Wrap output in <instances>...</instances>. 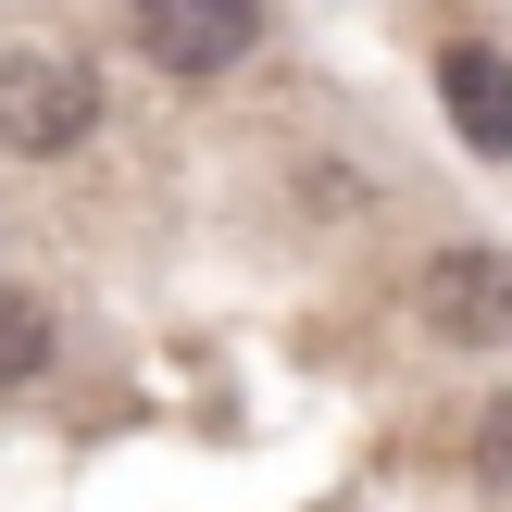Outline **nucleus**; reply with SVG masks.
Instances as JSON below:
<instances>
[{
  "label": "nucleus",
  "instance_id": "nucleus-2",
  "mask_svg": "<svg viewBox=\"0 0 512 512\" xmlns=\"http://www.w3.org/2000/svg\"><path fill=\"white\" fill-rule=\"evenodd\" d=\"M413 313L450 350H512V250H438L413 275Z\"/></svg>",
  "mask_w": 512,
  "mask_h": 512
},
{
  "label": "nucleus",
  "instance_id": "nucleus-5",
  "mask_svg": "<svg viewBox=\"0 0 512 512\" xmlns=\"http://www.w3.org/2000/svg\"><path fill=\"white\" fill-rule=\"evenodd\" d=\"M38 363H50V313L25 288H0V388H25Z\"/></svg>",
  "mask_w": 512,
  "mask_h": 512
},
{
  "label": "nucleus",
  "instance_id": "nucleus-3",
  "mask_svg": "<svg viewBox=\"0 0 512 512\" xmlns=\"http://www.w3.org/2000/svg\"><path fill=\"white\" fill-rule=\"evenodd\" d=\"M263 38V0H138V50L163 75H225Z\"/></svg>",
  "mask_w": 512,
  "mask_h": 512
},
{
  "label": "nucleus",
  "instance_id": "nucleus-4",
  "mask_svg": "<svg viewBox=\"0 0 512 512\" xmlns=\"http://www.w3.org/2000/svg\"><path fill=\"white\" fill-rule=\"evenodd\" d=\"M438 100H450V125H463L488 163H512V63L488 38H450L438 50Z\"/></svg>",
  "mask_w": 512,
  "mask_h": 512
},
{
  "label": "nucleus",
  "instance_id": "nucleus-1",
  "mask_svg": "<svg viewBox=\"0 0 512 512\" xmlns=\"http://www.w3.org/2000/svg\"><path fill=\"white\" fill-rule=\"evenodd\" d=\"M100 125V75L63 63V50H13L0 63V150H25V163H50V150H75Z\"/></svg>",
  "mask_w": 512,
  "mask_h": 512
},
{
  "label": "nucleus",
  "instance_id": "nucleus-6",
  "mask_svg": "<svg viewBox=\"0 0 512 512\" xmlns=\"http://www.w3.org/2000/svg\"><path fill=\"white\" fill-rule=\"evenodd\" d=\"M475 475H488V488H512V400H488V413H475Z\"/></svg>",
  "mask_w": 512,
  "mask_h": 512
}]
</instances>
